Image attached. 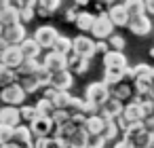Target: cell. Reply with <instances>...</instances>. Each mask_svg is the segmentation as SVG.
I'll return each instance as SVG.
<instances>
[{
  "label": "cell",
  "instance_id": "cell-1",
  "mask_svg": "<svg viewBox=\"0 0 154 148\" xmlns=\"http://www.w3.org/2000/svg\"><path fill=\"white\" fill-rule=\"evenodd\" d=\"M122 137H125V140H129L135 148H139V146H148V144H150L152 133H148V131H146V127H143V121H139V123H131V125L125 129Z\"/></svg>",
  "mask_w": 154,
  "mask_h": 148
},
{
  "label": "cell",
  "instance_id": "cell-2",
  "mask_svg": "<svg viewBox=\"0 0 154 148\" xmlns=\"http://www.w3.org/2000/svg\"><path fill=\"white\" fill-rule=\"evenodd\" d=\"M26 97H28V93L23 91V87L17 80L0 89V99H2V104H9V106H21L26 102Z\"/></svg>",
  "mask_w": 154,
  "mask_h": 148
},
{
  "label": "cell",
  "instance_id": "cell-3",
  "mask_svg": "<svg viewBox=\"0 0 154 148\" xmlns=\"http://www.w3.org/2000/svg\"><path fill=\"white\" fill-rule=\"evenodd\" d=\"M72 51L80 57H87V59H93L95 53V38H91L89 34H78L72 38Z\"/></svg>",
  "mask_w": 154,
  "mask_h": 148
},
{
  "label": "cell",
  "instance_id": "cell-4",
  "mask_svg": "<svg viewBox=\"0 0 154 148\" xmlns=\"http://www.w3.org/2000/svg\"><path fill=\"white\" fill-rule=\"evenodd\" d=\"M108 97H110V87L103 80L101 83H89L87 89H85V99L95 104V106H101Z\"/></svg>",
  "mask_w": 154,
  "mask_h": 148
},
{
  "label": "cell",
  "instance_id": "cell-5",
  "mask_svg": "<svg viewBox=\"0 0 154 148\" xmlns=\"http://www.w3.org/2000/svg\"><path fill=\"white\" fill-rule=\"evenodd\" d=\"M95 40H106L110 34H114V24L110 21V17L106 13L101 15H95V21H93V28L89 32Z\"/></svg>",
  "mask_w": 154,
  "mask_h": 148
},
{
  "label": "cell",
  "instance_id": "cell-6",
  "mask_svg": "<svg viewBox=\"0 0 154 148\" xmlns=\"http://www.w3.org/2000/svg\"><path fill=\"white\" fill-rule=\"evenodd\" d=\"M28 127H30V131H32L34 137H47V135L53 133V127H55V125H53L51 116H40V114H36L34 121L28 123Z\"/></svg>",
  "mask_w": 154,
  "mask_h": 148
},
{
  "label": "cell",
  "instance_id": "cell-7",
  "mask_svg": "<svg viewBox=\"0 0 154 148\" xmlns=\"http://www.w3.org/2000/svg\"><path fill=\"white\" fill-rule=\"evenodd\" d=\"M21 59H23V55H21L19 45H9L7 49L0 51V64L7 66V68H11V70H15L21 64Z\"/></svg>",
  "mask_w": 154,
  "mask_h": 148
},
{
  "label": "cell",
  "instance_id": "cell-8",
  "mask_svg": "<svg viewBox=\"0 0 154 148\" xmlns=\"http://www.w3.org/2000/svg\"><path fill=\"white\" fill-rule=\"evenodd\" d=\"M0 36L7 40V45H19V43L28 36L26 24L17 21V24H13V26H7V28H2V34H0Z\"/></svg>",
  "mask_w": 154,
  "mask_h": 148
},
{
  "label": "cell",
  "instance_id": "cell-9",
  "mask_svg": "<svg viewBox=\"0 0 154 148\" xmlns=\"http://www.w3.org/2000/svg\"><path fill=\"white\" fill-rule=\"evenodd\" d=\"M57 36H59V32H57L53 26H40V28L34 32V36H32V38L40 45V49H51Z\"/></svg>",
  "mask_w": 154,
  "mask_h": 148
},
{
  "label": "cell",
  "instance_id": "cell-10",
  "mask_svg": "<svg viewBox=\"0 0 154 148\" xmlns=\"http://www.w3.org/2000/svg\"><path fill=\"white\" fill-rule=\"evenodd\" d=\"M51 87L55 89H63V91H70L72 85H74V74L63 68V70H57V72H51V80H49Z\"/></svg>",
  "mask_w": 154,
  "mask_h": 148
},
{
  "label": "cell",
  "instance_id": "cell-11",
  "mask_svg": "<svg viewBox=\"0 0 154 148\" xmlns=\"http://www.w3.org/2000/svg\"><path fill=\"white\" fill-rule=\"evenodd\" d=\"M127 28H129L135 36H148V34L152 32V21H150V17L143 13V15L131 17L129 24H127Z\"/></svg>",
  "mask_w": 154,
  "mask_h": 148
},
{
  "label": "cell",
  "instance_id": "cell-12",
  "mask_svg": "<svg viewBox=\"0 0 154 148\" xmlns=\"http://www.w3.org/2000/svg\"><path fill=\"white\" fill-rule=\"evenodd\" d=\"M129 74V66H103V83L108 87L125 80Z\"/></svg>",
  "mask_w": 154,
  "mask_h": 148
},
{
  "label": "cell",
  "instance_id": "cell-13",
  "mask_svg": "<svg viewBox=\"0 0 154 148\" xmlns=\"http://www.w3.org/2000/svg\"><path fill=\"white\" fill-rule=\"evenodd\" d=\"M11 142H15L19 148H32V144H34V135H32V131H30L28 125L19 123L17 127H13V140H11Z\"/></svg>",
  "mask_w": 154,
  "mask_h": 148
},
{
  "label": "cell",
  "instance_id": "cell-14",
  "mask_svg": "<svg viewBox=\"0 0 154 148\" xmlns=\"http://www.w3.org/2000/svg\"><path fill=\"white\" fill-rule=\"evenodd\" d=\"M42 66L49 70V72H57V70H63L68 68V55H61L57 51H49L42 59Z\"/></svg>",
  "mask_w": 154,
  "mask_h": 148
},
{
  "label": "cell",
  "instance_id": "cell-15",
  "mask_svg": "<svg viewBox=\"0 0 154 148\" xmlns=\"http://www.w3.org/2000/svg\"><path fill=\"white\" fill-rule=\"evenodd\" d=\"M122 116H125V121L131 125V123H139V121H143V112H141V106H139V99L135 97L133 102H127L125 106H122V112H120Z\"/></svg>",
  "mask_w": 154,
  "mask_h": 148
},
{
  "label": "cell",
  "instance_id": "cell-16",
  "mask_svg": "<svg viewBox=\"0 0 154 148\" xmlns=\"http://www.w3.org/2000/svg\"><path fill=\"white\" fill-rule=\"evenodd\" d=\"M120 112H122V102L116 99L114 95H110V97L99 106V114H101L103 118H116Z\"/></svg>",
  "mask_w": 154,
  "mask_h": 148
},
{
  "label": "cell",
  "instance_id": "cell-17",
  "mask_svg": "<svg viewBox=\"0 0 154 148\" xmlns=\"http://www.w3.org/2000/svg\"><path fill=\"white\" fill-rule=\"evenodd\" d=\"M0 123L2 125H9V127H17L21 123V116H19V106H9L5 104L0 108Z\"/></svg>",
  "mask_w": 154,
  "mask_h": 148
},
{
  "label": "cell",
  "instance_id": "cell-18",
  "mask_svg": "<svg viewBox=\"0 0 154 148\" xmlns=\"http://www.w3.org/2000/svg\"><path fill=\"white\" fill-rule=\"evenodd\" d=\"M89 66H91V59H87V57H80V55H76L74 51L68 55V70H70L72 74L80 76V74H85V72L89 70Z\"/></svg>",
  "mask_w": 154,
  "mask_h": 148
},
{
  "label": "cell",
  "instance_id": "cell-19",
  "mask_svg": "<svg viewBox=\"0 0 154 148\" xmlns=\"http://www.w3.org/2000/svg\"><path fill=\"white\" fill-rule=\"evenodd\" d=\"M40 61L38 59H34V57H23L21 59V64L15 68V76L17 78H21V76H34L38 70H40Z\"/></svg>",
  "mask_w": 154,
  "mask_h": 148
},
{
  "label": "cell",
  "instance_id": "cell-20",
  "mask_svg": "<svg viewBox=\"0 0 154 148\" xmlns=\"http://www.w3.org/2000/svg\"><path fill=\"white\" fill-rule=\"evenodd\" d=\"M106 15L110 17V21L114 24V28H116V26H118V28H125V26L129 24V15H127V11H125L122 5H112Z\"/></svg>",
  "mask_w": 154,
  "mask_h": 148
},
{
  "label": "cell",
  "instance_id": "cell-21",
  "mask_svg": "<svg viewBox=\"0 0 154 148\" xmlns=\"http://www.w3.org/2000/svg\"><path fill=\"white\" fill-rule=\"evenodd\" d=\"M63 142H66V148H87V131L82 127H76Z\"/></svg>",
  "mask_w": 154,
  "mask_h": 148
},
{
  "label": "cell",
  "instance_id": "cell-22",
  "mask_svg": "<svg viewBox=\"0 0 154 148\" xmlns=\"http://www.w3.org/2000/svg\"><path fill=\"white\" fill-rule=\"evenodd\" d=\"M19 21V9L15 5H9L5 9H0V26L7 28V26H13Z\"/></svg>",
  "mask_w": 154,
  "mask_h": 148
},
{
  "label": "cell",
  "instance_id": "cell-23",
  "mask_svg": "<svg viewBox=\"0 0 154 148\" xmlns=\"http://www.w3.org/2000/svg\"><path fill=\"white\" fill-rule=\"evenodd\" d=\"M19 49H21V55H23V57H34V59H38V57H40V51H42L40 45H38L34 38H28V36L19 43Z\"/></svg>",
  "mask_w": 154,
  "mask_h": 148
},
{
  "label": "cell",
  "instance_id": "cell-24",
  "mask_svg": "<svg viewBox=\"0 0 154 148\" xmlns=\"http://www.w3.org/2000/svg\"><path fill=\"white\" fill-rule=\"evenodd\" d=\"M103 125H106V118L97 112V114H89V116H87L82 129H85L87 133H101V131H103Z\"/></svg>",
  "mask_w": 154,
  "mask_h": 148
},
{
  "label": "cell",
  "instance_id": "cell-25",
  "mask_svg": "<svg viewBox=\"0 0 154 148\" xmlns=\"http://www.w3.org/2000/svg\"><path fill=\"white\" fill-rule=\"evenodd\" d=\"M110 95H114L116 99H131L133 97V85H129V83H125V80H120V83H116V85H112V89H110Z\"/></svg>",
  "mask_w": 154,
  "mask_h": 148
},
{
  "label": "cell",
  "instance_id": "cell-26",
  "mask_svg": "<svg viewBox=\"0 0 154 148\" xmlns=\"http://www.w3.org/2000/svg\"><path fill=\"white\" fill-rule=\"evenodd\" d=\"M93 21H95V15L93 13H89V11H80L78 15H76V28L85 34V32H91V28H93Z\"/></svg>",
  "mask_w": 154,
  "mask_h": 148
},
{
  "label": "cell",
  "instance_id": "cell-27",
  "mask_svg": "<svg viewBox=\"0 0 154 148\" xmlns=\"http://www.w3.org/2000/svg\"><path fill=\"white\" fill-rule=\"evenodd\" d=\"M150 87H152V80H150V78H133V93H135L137 99L148 97Z\"/></svg>",
  "mask_w": 154,
  "mask_h": 148
},
{
  "label": "cell",
  "instance_id": "cell-28",
  "mask_svg": "<svg viewBox=\"0 0 154 148\" xmlns=\"http://www.w3.org/2000/svg\"><path fill=\"white\" fill-rule=\"evenodd\" d=\"M122 7H125V11H127L129 19H131V17H137V15H143V13H146L143 0H125V2H122Z\"/></svg>",
  "mask_w": 154,
  "mask_h": 148
},
{
  "label": "cell",
  "instance_id": "cell-29",
  "mask_svg": "<svg viewBox=\"0 0 154 148\" xmlns=\"http://www.w3.org/2000/svg\"><path fill=\"white\" fill-rule=\"evenodd\" d=\"M103 66H127V57L122 51H108L103 53Z\"/></svg>",
  "mask_w": 154,
  "mask_h": 148
},
{
  "label": "cell",
  "instance_id": "cell-30",
  "mask_svg": "<svg viewBox=\"0 0 154 148\" xmlns=\"http://www.w3.org/2000/svg\"><path fill=\"white\" fill-rule=\"evenodd\" d=\"M51 51H57V53H61V55H70L72 53V38H68V36H57L55 38V43H53V47H51Z\"/></svg>",
  "mask_w": 154,
  "mask_h": 148
},
{
  "label": "cell",
  "instance_id": "cell-31",
  "mask_svg": "<svg viewBox=\"0 0 154 148\" xmlns=\"http://www.w3.org/2000/svg\"><path fill=\"white\" fill-rule=\"evenodd\" d=\"M150 70H152V66H148V64H137V66H129V74H127V78H150Z\"/></svg>",
  "mask_w": 154,
  "mask_h": 148
},
{
  "label": "cell",
  "instance_id": "cell-32",
  "mask_svg": "<svg viewBox=\"0 0 154 148\" xmlns=\"http://www.w3.org/2000/svg\"><path fill=\"white\" fill-rule=\"evenodd\" d=\"M70 116H72V112L68 108H55L53 114H51V121H53L55 127H61V125L70 123Z\"/></svg>",
  "mask_w": 154,
  "mask_h": 148
},
{
  "label": "cell",
  "instance_id": "cell-33",
  "mask_svg": "<svg viewBox=\"0 0 154 148\" xmlns=\"http://www.w3.org/2000/svg\"><path fill=\"white\" fill-rule=\"evenodd\" d=\"M36 114H40V116H51L53 114V110H55V106H53V102L51 99H47V97H40L38 102H36Z\"/></svg>",
  "mask_w": 154,
  "mask_h": 148
},
{
  "label": "cell",
  "instance_id": "cell-34",
  "mask_svg": "<svg viewBox=\"0 0 154 148\" xmlns=\"http://www.w3.org/2000/svg\"><path fill=\"white\" fill-rule=\"evenodd\" d=\"M17 83L23 87V91L30 95V93H36L38 89H40V85H38V80L34 78V76H21V78H17Z\"/></svg>",
  "mask_w": 154,
  "mask_h": 148
},
{
  "label": "cell",
  "instance_id": "cell-35",
  "mask_svg": "<svg viewBox=\"0 0 154 148\" xmlns=\"http://www.w3.org/2000/svg\"><path fill=\"white\" fill-rule=\"evenodd\" d=\"M15 80H17L15 70H11V68H7V66L0 64V89L7 87V85H11V83H15Z\"/></svg>",
  "mask_w": 154,
  "mask_h": 148
},
{
  "label": "cell",
  "instance_id": "cell-36",
  "mask_svg": "<svg viewBox=\"0 0 154 148\" xmlns=\"http://www.w3.org/2000/svg\"><path fill=\"white\" fill-rule=\"evenodd\" d=\"M118 133H120V131H118V127H116L114 118H106V125H103V131H101V135L106 137V142L114 140V137H116Z\"/></svg>",
  "mask_w": 154,
  "mask_h": 148
},
{
  "label": "cell",
  "instance_id": "cell-37",
  "mask_svg": "<svg viewBox=\"0 0 154 148\" xmlns=\"http://www.w3.org/2000/svg\"><path fill=\"white\" fill-rule=\"evenodd\" d=\"M87 148H106V137L101 133H87Z\"/></svg>",
  "mask_w": 154,
  "mask_h": 148
},
{
  "label": "cell",
  "instance_id": "cell-38",
  "mask_svg": "<svg viewBox=\"0 0 154 148\" xmlns=\"http://www.w3.org/2000/svg\"><path fill=\"white\" fill-rule=\"evenodd\" d=\"M106 40H108V47H110L112 51H122L125 45H127V40H125L120 34H110Z\"/></svg>",
  "mask_w": 154,
  "mask_h": 148
},
{
  "label": "cell",
  "instance_id": "cell-39",
  "mask_svg": "<svg viewBox=\"0 0 154 148\" xmlns=\"http://www.w3.org/2000/svg\"><path fill=\"white\" fill-rule=\"evenodd\" d=\"M19 116H21V123H30L36 116V108L34 106H28V104H21L19 106Z\"/></svg>",
  "mask_w": 154,
  "mask_h": 148
},
{
  "label": "cell",
  "instance_id": "cell-40",
  "mask_svg": "<svg viewBox=\"0 0 154 148\" xmlns=\"http://www.w3.org/2000/svg\"><path fill=\"white\" fill-rule=\"evenodd\" d=\"M34 15H36V9L34 7H21L19 9V21L21 24H30L34 19Z\"/></svg>",
  "mask_w": 154,
  "mask_h": 148
},
{
  "label": "cell",
  "instance_id": "cell-41",
  "mask_svg": "<svg viewBox=\"0 0 154 148\" xmlns=\"http://www.w3.org/2000/svg\"><path fill=\"white\" fill-rule=\"evenodd\" d=\"M11 140H13V127L0 123V144H7Z\"/></svg>",
  "mask_w": 154,
  "mask_h": 148
},
{
  "label": "cell",
  "instance_id": "cell-42",
  "mask_svg": "<svg viewBox=\"0 0 154 148\" xmlns=\"http://www.w3.org/2000/svg\"><path fill=\"white\" fill-rule=\"evenodd\" d=\"M68 110H70V112H82V110H85V97H72ZM82 114H85V112H82Z\"/></svg>",
  "mask_w": 154,
  "mask_h": 148
},
{
  "label": "cell",
  "instance_id": "cell-43",
  "mask_svg": "<svg viewBox=\"0 0 154 148\" xmlns=\"http://www.w3.org/2000/svg\"><path fill=\"white\" fill-rule=\"evenodd\" d=\"M85 121H87V114H82V112H72V116H70V123L74 127H82Z\"/></svg>",
  "mask_w": 154,
  "mask_h": 148
},
{
  "label": "cell",
  "instance_id": "cell-44",
  "mask_svg": "<svg viewBox=\"0 0 154 148\" xmlns=\"http://www.w3.org/2000/svg\"><path fill=\"white\" fill-rule=\"evenodd\" d=\"M110 47H108V40H95V53H108Z\"/></svg>",
  "mask_w": 154,
  "mask_h": 148
},
{
  "label": "cell",
  "instance_id": "cell-45",
  "mask_svg": "<svg viewBox=\"0 0 154 148\" xmlns=\"http://www.w3.org/2000/svg\"><path fill=\"white\" fill-rule=\"evenodd\" d=\"M114 123H116V127H118V131H120V133H125V129L129 127V123L125 121V116H122V114H118V116L114 118Z\"/></svg>",
  "mask_w": 154,
  "mask_h": 148
},
{
  "label": "cell",
  "instance_id": "cell-46",
  "mask_svg": "<svg viewBox=\"0 0 154 148\" xmlns=\"http://www.w3.org/2000/svg\"><path fill=\"white\" fill-rule=\"evenodd\" d=\"M143 127H146V131H148V133H152V135H154V114L143 118Z\"/></svg>",
  "mask_w": 154,
  "mask_h": 148
},
{
  "label": "cell",
  "instance_id": "cell-47",
  "mask_svg": "<svg viewBox=\"0 0 154 148\" xmlns=\"http://www.w3.org/2000/svg\"><path fill=\"white\" fill-rule=\"evenodd\" d=\"M76 15H78V11H76V9H68V11H66V15H63V19H66L68 24H74V21H76Z\"/></svg>",
  "mask_w": 154,
  "mask_h": 148
},
{
  "label": "cell",
  "instance_id": "cell-48",
  "mask_svg": "<svg viewBox=\"0 0 154 148\" xmlns=\"http://www.w3.org/2000/svg\"><path fill=\"white\" fill-rule=\"evenodd\" d=\"M114 148H135V146H133L129 140H125V137H122V140H118V142L114 144Z\"/></svg>",
  "mask_w": 154,
  "mask_h": 148
},
{
  "label": "cell",
  "instance_id": "cell-49",
  "mask_svg": "<svg viewBox=\"0 0 154 148\" xmlns=\"http://www.w3.org/2000/svg\"><path fill=\"white\" fill-rule=\"evenodd\" d=\"M143 7L148 15H154V0H143Z\"/></svg>",
  "mask_w": 154,
  "mask_h": 148
},
{
  "label": "cell",
  "instance_id": "cell-50",
  "mask_svg": "<svg viewBox=\"0 0 154 148\" xmlns=\"http://www.w3.org/2000/svg\"><path fill=\"white\" fill-rule=\"evenodd\" d=\"M74 5H76V7H82V9H85V7H89V0H74Z\"/></svg>",
  "mask_w": 154,
  "mask_h": 148
},
{
  "label": "cell",
  "instance_id": "cell-51",
  "mask_svg": "<svg viewBox=\"0 0 154 148\" xmlns=\"http://www.w3.org/2000/svg\"><path fill=\"white\" fill-rule=\"evenodd\" d=\"M0 148H19L15 142H7V144H0Z\"/></svg>",
  "mask_w": 154,
  "mask_h": 148
},
{
  "label": "cell",
  "instance_id": "cell-52",
  "mask_svg": "<svg viewBox=\"0 0 154 148\" xmlns=\"http://www.w3.org/2000/svg\"><path fill=\"white\" fill-rule=\"evenodd\" d=\"M11 5V0H0V9H5V7H9Z\"/></svg>",
  "mask_w": 154,
  "mask_h": 148
},
{
  "label": "cell",
  "instance_id": "cell-53",
  "mask_svg": "<svg viewBox=\"0 0 154 148\" xmlns=\"http://www.w3.org/2000/svg\"><path fill=\"white\" fill-rule=\"evenodd\" d=\"M148 97L154 99V83H152V87H150V91H148Z\"/></svg>",
  "mask_w": 154,
  "mask_h": 148
},
{
  "label": "cell",
  "instance_id": "cell-54",
  "mask_svg": "<svg viewBox=\"0 0 154 148\" xmlns=\"http://www.w3.org/2000/svg\"><path fill=\"white\" fill-rule=\"evenodd\" d=\"M101 2H106L108 7H112V5H116V0H101Z\"/></svg>",
  "mask_w": 154,
  "mask_h": 148
},
{
  "label": "cell",
  "instance_id": "cell-55",
  "mask_svg": "<svg viewBox=\"0 0 154 148\" xmlns=\"http://www.w3.org/2000/svg\"><path fill=\"white\" fill-rule=\"evenodd\" d=\"M148 146H150V148H154V135L150 137V144H148Z\"/></svg>",
  "mask_w": 154,
  "mask_h": 148
},
{
  "label": "cell",
  "instance_id": "cell-56",
  "mask_svg": "<svg viewBox=\"0 0 154 148\" xmlns=\"http://www.w3.org/2000/svg\"><path fill=\"white\" fill-rule=\"evenodd\" d=\"M150 80H152V83H154V68H152V70H150Z\"/></svg>",
  "mask_w": 154,
  "mask_h": 148
},
{
  "label": "cell",
  "instance_id": "cell-57",
  "mask_svg": "<svg viewBox=\"0 0 154 148\" xmlns=\"http://www.w3.org/2000/svg\"><path fill=\"white\" fill-rule=\"evenodd\" d=\"M150 57H152V59H154V47H152V49H150Z\"/></svg>",
  "mask_w": 154,
  "mask_h": 148
},
{
  "label": "cell",
  "instance_id": "cell-58",
  "mask_svg": "<svg viewBox=\"0 0 154 148\" xmlns=\"http://www.w3.org/2000/svg\"><path fill=\"white\" fill-rule=\"evenodd\" d=\"M139 148H150V146H139Z\"/></svg>",
  "mask_w": 154,
  "mask_h": 148
},
{
  "label": "cell",
  "instance_id": "cell-59",
  "mask_svg": "<svg viewBox=\"0 0 154 148\" xmlns=\"http://www.w3.org/2000/svg\"><path fill=\"white\" fill-rule=\"evenodd\" d=\"M0 34H2V26H0Z\"/></svg>",
  "mask_w": 154,
  "mask_h": 148
}]
</instances>
